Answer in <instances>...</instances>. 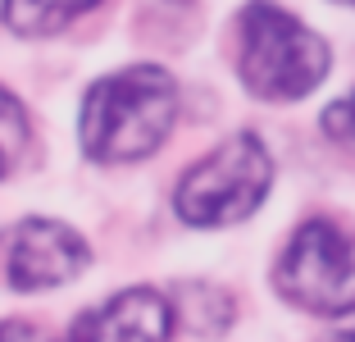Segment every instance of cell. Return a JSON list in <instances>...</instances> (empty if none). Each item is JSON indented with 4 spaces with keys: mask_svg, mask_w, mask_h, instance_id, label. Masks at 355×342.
Wrapping results in <instances>:
<instances>
[{
    "mask_svg": "<svg viewBox=\"0 0 355 342\" xmlns=\"http://www.w3.org/2000/svg\"><path fill=\"white\" fill-rule=\"evenodd\" d=\"M178 119V83L159 64H132L92 83L78 114L83 151L96 165H132L155 156Z\"/></svg>",
    "mask_w": 355,
    "mask_h": 342,
    "instance_id": "1",
    "label": "cell"
},
{
    "mask_svg": "<svg viewBox=\"0 0 355 342\" xmlns=\"http://www.w3.org/2000/svg\"><path fill=\"white\" fill-rule=\"evenodd\" d=\"M328 42L282 5L251 0L237 14V73L255 101H301L328 78Z\"/></svg>",
    "mask_w": 355,
    "mask_h": 342,
    "instance_id": "2",
    "label": "cell"
},
{
    "mask_svg": "<svg viewBox=\"0 0 355 342\" xmlns=\"http://www.w3.org/2000/svg\"><path fill=\"white\" fill-rule=\"evenodd\" d=\"M273 187V160L255 133H232L182 174L173 210L191 228H228L251 219Z\"/></svg>",
    "mask_w": 355,
    "mask_h": 342,
    "instance_id": "3",
    "label": "cell"
},
{
    "mask_svg": "<svg viewBox=\"0 0 355 342\" xmlns=\"http://www.w3.org/2000/svg\"><path fill=\"white\" fill-rule=\"evenodd\" d=\"M273 288L296 311H346L355 301V238L333 219H305L273 265Z\"/></svg>",
    "mask_w": 355,
    "mask_h": 342,
    "instance_id": "4",
    "label": "cell"
},
{
    "mask_svg": "<svg viewBox=\"0 0 355 342\" xmlns=\"http://www.w3.org/2000/svg\"><path fill=\"white\" fill-rule=\"evenodd\" d=\"M92 265L83 233L60 219H23L5 238V283L14 292H46L78 279Z\"/></svg>",
    "mask_w": 355,
    "mask_h": 342,
    "instance_id": "5",
    "label": "cell"
},
{
    "mask_svg": "<svg viewBox=\"0 0 355 342\" xmlns=\"http://www.w3.org/2000/svg\"><path fill=\"white\" fill-rule=\"evenodd\" d=\"M178 311L168 306L164 292L155 288H128L119 297H110L105 306L87 311L83 320L69 324V338H87V342H105V338H132V342H159L173 338Z\"/></svg>",
    "mask_w": 355,
    "mask_h": 342,
    "instance_id": "6",
    "label": "cell"
},
{
    "mask_svg": "<svg viewBox=\"0 0 355 342\" xmlns=\"http://www.w3.org/2000/svg\"><path fill=\"white\" fill-rule=\"evenodd\" d=\"M101 0H0V23L14 37H55Z\"/></svg>",
    "mask_w": 355,
    "mask_h": 342,
    "instance_id": "7",
    "label": "cell"
},
{
    "mask_svg": "<svg viewBox=\"0 0 355 342\" xmlns=\"http://www.w3.org/2000/svg\"><path fill=\"white\" fill-rule=\"evenodd\" d=\"M23 146H28V114L0 87V178L14 169V160L23 156Z\"/></svg>",
    "mask_w": 355,
    "mask_h": 342,
    "instance_id": "8",
    "label": "cell"
},
{
    "mask_svg": "<svg viewBox=\"0 0 355 342\" xmlns=\"http://www.w3.org/2000/svg\"><path fill=\"white\" fill-rule=\"evenodd\" d=\"M324 133L333 137V142H342V146L355 151V92L342 96V101H333L324 110Z\"/></svg>",
    "mask_w": 355,
    "mask_h": 342,
    "instance_id": "9",
    "label": "cell"
},
{
    "mask_svg": "<svg viewBox=\"0 0 355 342\" xmlns=\"http://www.w3.org/2000/svg\"><path fill=\"white\" fill-rule=\"evenodd\" d=\"M328 333H333V338H355V306L337 311L333 320H328Z\"/></svg>",
    "mask_w": 355,
    "mask_h": 342,
    "instance_id": "10",
    "label": "cell"
},
{
    "mask_svg": "<svg viewBox=\"0 0 355 342\" xmlns=\"http://www.w3.org/2000/svg\"><path fill=\"white\" fill-rule=\"evenodd\" d=\"M337 5H355V0H337Z\"/></svg>",
    "mask_w": 355,
    "mask_h": 342,
    "instance_id": "11",
    "label": "cell"
}]
</instances>
